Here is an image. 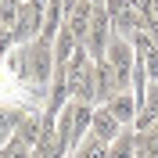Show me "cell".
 <instances>
[{"mask_svg":"<svg viewBox=\"0 0 158 158\" xmlns=\"http://www.w3.org/2000/svg\"><path fill=\"white\" fill-rule=\"evenodd\" d=\"M18 15H22V0H0V25L7 32L18 25Z\"/></svg>","mask_w":158,"mask_h":158,"instance_id":"cell-13","label":"cell"},{"mask_svg":"<svg viewBox=\"0 0 158 158\" xmlns=\"http://www.w3.org/2000/svg\"><path fill=\"white\" fill-rule=\"evenodd\" d=\"M94 4H97V7H104V0H94Z\"/></svg>","mask_w":158,"mask_h":158,"instance_id":"cell-14","label":"cell"},{"mask_svg":"<svg viewBox=\"0 0 158 158\" xmlns=\"http://www.w3.org/2000/svg\"><path fill=\"white\" fill-rule=\"evenodd\" d=\"M108 158H137V133L129 126L108 144Z\"/></svg>","mask_w":158,"mask_h":158,"instance_id":"cell-9","label":"cell"},{"mask_svg":"<svg viewBox=\"0 0 158 158\" xmlns=\"http://www.w3.org/2000/svg\"><path fill=\"white\" fill-rule=\"evenodd\" d=\"M122 129H126V126L108 111V104H94V122H90V133H94V137H101L104 144H111Z\"/></svg>","mask_w":158,"mask_h":158,"instance_id":"cell-6","label":"cell"},{"mask_svg":"<svg viewBox=\"0 0 158 158\" xmlns=\"http://www.w3.org/2000/svg\"><path fill=\"white\" fill-rule=\"evenodd\" d=\"M104 61L111 65V72H115L118 79V90H129L133 86V69H137V50H133V43L122 36H115L108 43V54H104Z\"/></svg>","mask_w":158,"mask_h":158,"instance_id":"cell-2","label":"cell"},{"mask_svg":"<svg viewBox=\"0 0 158 158\" xmlns=\"http://www.w3.org/2000/svg\"><path fill=\"white\" fill-rule=\"evenodd\" d=\"M94 11H97V4H94V0H76V4L69 7V15H65V25H69V32L79 40V43H86V36H90Z\"/></svg>","mask_w":158,"mask_h":158,"instance_id":"cell-4","label":"cell"},{"mask_svg":"<svg viewBox=\"0 0 158 158\" xmlns=\"http://www.w3.org/2000/svg\"><path fill=\"white\" fill-rule=\"evenodd\" d=\"M76 47H79V40L69 32V25H61V32L54 36V65H65L76 54Z\"/></svg>","mask_w":158,"mask_h":158,"instance_id":"cell-10","label":"cell"},{"mask_svg":"<svg viewBox=\"0 0 158 158\" xmlns=\"http://www.w3.org/2000/svg\"><path fill=\"white\" fill-rule=\"evenodd\" d=\"M115 40V29H111V15L104 7L94 11V22H90V36H86V50L94 54V61H101L108 54V43Z\"/></svg>","mask_w":158,"mask_h":158,"instance_id":"cell-3","label":"cell"},{"mask_svg":"<svg viewBox=\"0 0 158 158\" xmlns=\"http://www.w3.org/2000/svg\"><path fill=\"white\" fill-rule=\"evenodd\" d=\"M137 158H158V129L137 133Z\"/></svg>","mask_w":158,"mask_h":158,"instance_id":"cell-12","label":"cell"},{"mask_svg":"<svg viewBox=\"0 0 158 158\" xmlns=\"http://www.w3.org/2000/svg\"><path fill=\"white\" fill-rule=\"evenodd\" d=\"M108 111L122 122V126H129L133 118H137V111H140V104H137V97H133V90H118L115 97L108 101Z\"/></svg>","mask_w":158,"mask_h":158,"instance_id":"cell-8","label":"cell"},{"mask_svg":"<svg viewBox=\"0 0 158 158\" xmlns=\"http://www.w3.org/2000/svg\"><path fill=\"white\" fill-rule=\"evenodd\" d=\"M43 122H47V115H40V111H25V115H18V122H15V137L25 140L29 148H36L40 137H43Z\"/></svg>","mask_w":158,"mask_h":158,"instance_id":"cell-7","label":"cell"},{"mask_svg":"<svg viewBox=\"0 0 158 158\" xmlns=\"http://www.w3.org/2000/svg\"><path fill=\"white\" fill-rule=\"evenodd\" d=\"M72 158H108V144H104L101 137H94V133H86V137L76 144Z\"/></svg>","mask_w":158,"mask_h":158,"instance_id":"cell-11","label":"cell"},{"mask_svg":"<svg viewBox=\"0 0 158 158\" xmlns=\"http://www.w3.org/2000/svg\"><path fill=\"white\" fill-rule=\"evenodd\" d=\"M115 94H118V79L111 72V65L104 58L94 61V104H108Z\"/></svg>","mask_w":158,"mask_h":158,"instance_id":"cell-5","label":"cell"},{"mask_svg":"<svg viewBox=\"0 0 158 158\" xmlns=\"http://www.w3.org/2000/svg\"><path fill=\"white\" fill-rule=\"evenodd\" d=\"M65 79H69V94L76 101L94 104V54L86 50V43H79L76 54L65 61Z\"/></svg>","mask_w":158,"mask_h":158,"instance_id":"cell-1","label":"cell"}]
</instances>
